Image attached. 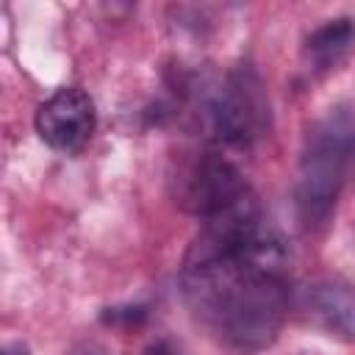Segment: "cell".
<instances>
[{
	"instance_id": "obj_1",
	"label": "cell",
	"mask_w": 355,
	"mask_h": 355,
	"mask_svg": "<svg viewBox=\"0 0 355 355\" xmlns=\"http://www.w3.org/2000/svg\"><path fill=\"white\" fill-rule=\"evenodd\" d=\"M194 319L222 344L266 349L288 313L286 241L258 200L202 222L180 269Z\"/></svg>"
},
{
	"instance_id": "obj_2",
	"label": "cell",
	"mask_w": 355,
	"mask_h": 355,
	"mask_svg": "<svg viewBox=\"0 0 355 355\" xmlns=\"http://www.w3.org/2000/svg\"><path fill=\"white\" fill-rule=\"evenodd\" d=\"M355 161V114L330 108L311 122L294 175V211L302 227H324Z\"/></svg>"
},
{
	"instance_id": "obj_3",
	"label": "cell",
	"mask_w": 355,
	"mask_h": 355,
	"mask_svg": "<svg viewBox=\"0 0 355 355\" xmlns=\"http://www.w3.org/2000/svg\"><path fill=\"white\" fill-rule=\"evenodd\" d=\"M205 116L214 139L225 147H252L272 128L269 92L252 64L230 67L208 92Z\"/></svg>"
},
{
	"instance_id": "obj_4",
	"label": "cell",
	"mask_w": 355,
	"mask_h": 355,
	"mask_svg": "<svg viewBox=\"0 0 355 355\" xmlns=\"http://www.w3.org/2000/svg\"><path fill=\"white\" fill-rule=\"evenodd\" d=\"M178 180H180L178 189L180 205L194 216H200V222L225 216L227 211L255 197L244 175L216 153H202L200 158H194Z\"/></svg>"
},
{
	"instance_id": "obj_5",
	"label": "cell",
	"mask_w": 355,
	"mask_h": 355,
	"mask_svg": "<svg viewBox=\"0 0 355 355\" xmlns=\"http://www.w3.org/2000/svg\"><path fill=\"white\" fill-rule=\"evenodd\" d=\"M39 139L55 153H80L94 133V103L78 86L53 92L33 116Z\"/></svg>"
},
{
	"instance_id": "obj_6",
	"label": "cell",
	"mask_w": 355,
	"mask_h": 355,
	"mask_svg": "<svg viewBox=\"0 0 355 355\" xmlns=\"http://www.w3.org/2000/svg\"><path fill=\"white\" fill-rule=\"evenodd\" d=\"M302 311L333 338L355 341V286L344 280H316L302 288Z\"/></svg>"
},
{
	"instance_id": "obj_7",
	"label": "cell",
	"mask_w": 355,
	"mask_h": 355,
	"mask_svg": "<svg viewBox=\"0 0 355 355\" xmlns=\"http://www.w3.org/2000/svg\"><path fill=\"white\" fill-rule=\"evenodd\" d=\"M355 44V19L352 17H333L313 28L302 44L305 69L316 78L333 72Z\"/></svg>"
},
{
	"instance_id": "obj_8",
	"label": "cell",
	"mask_w": 355,
	"mask_h": 355,
	"mask_svg": "<svg viewBox=\"0 0 355 355\" xmlns=\"http://www.w3.org/2000/svg\"><path fill=\"white\" fill-rule=\"evenodd\" d=\"M3 355H31V349H28L22 341H11V344H6Z\"/></svg>"
}]
</instances>
